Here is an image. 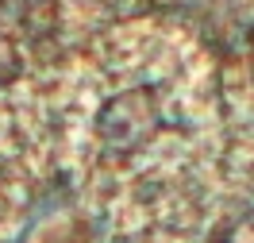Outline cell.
<instances>
[{
  "instance_id": "4",
  "label": "cell",
  "mask_w": 254,
  "mask_h": 243,
  "mask_svg": "<svg viewBox=\"0 0 254 243\" xmlns=\"http://www.w3.org/2000/svg\"><path fill=\"white\" fill-rule=\"evenodd\" d=\"M19 78V54L16 47L0 35V85H8V81H16Z\"/></svg>"
},
{
  "instance_id": "2",
  "label": "cell",
  "mask_w": 254,
  "mask_h": 243,
  "mask_svg": "<svg viewBox=\"0 0 254 243\" xmlns=\"http://www.w3.org/2000/svg\"><path fill=\"white\" fill-rule=\"evenodd\" d=\"M54 0H0V23L19 27L27 35H47L54 27Z\"/></svg>"
},
{
  "instance_id": "3",
  "label": "cell",
  "mask_w": 254,
  "mask_h": 243,
  "mask_svg": "<svg viewBox=\"0 0 254 243\" xmlns=\"http://www.w3.org/2000/svg\"><path fill=\"white\" fill-rule=\"evenodd\" d=\"M212 243H254V209L227 216V220L212 232Z\"/></svg>"
},
{
  "instance_id": "1",
  "label": "cell",
  "mask_w": 254,
  "mask_h": 243,
  "mask_svg": "<svg viewBox=\"0 0 254 243\" xmlns=\"http://www.w3.org/2000/svg\"><path fill=\"white\" fill-rule=\"evenodd\" d=\"M162 124V97L154 89H127L112 97L100 112V135L112 147H135Z\"/></svg>"
}]
</instances>
